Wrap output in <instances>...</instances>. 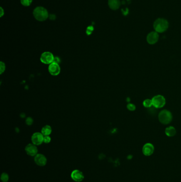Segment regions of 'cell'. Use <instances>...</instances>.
Masks as SVG:
<instances>
[{
	"instance_id": "1",
	"label": "cell",
	"mask_w": 181,
	"mask_h": 182,
	"mask_svg": "<svg viewBox=\"0 0 181 182\" xmlns=\"http://www.w3.org/2000/svg\"><path fill=\"white\" fill-rule=\"evenodd\" d=\"M33 15L34 18L38 21H44L48 18V12L44 7L38 6L33 10Z\"/></svg>"
},
{
	"instance_id": "10",
	"label": "cell",
	"mask_w": 181,
	"mask_h": 182,
	"mask_svg": "<svg viewBox=\"0 0 181 182\" xmlns=\"http://www.w3.org/2000/svg\"><path fill=\"white\" fill-rule=\"evenodd\" d=\"M71 177L75 182H81L84 180L85 176L81 171L78 170H75L71 173Z\"/></svg>"
},
{
	"instance_id": "9",
	"label": "cell",
	"mask_w": 181,
	"mask_h": 182,
	"mask_svg": "<svg viewBox=\"0 0 181 182\" xmlns=\"http://www.w3.org/2000/svg\"><path fill=\"white\" fill-rule=\"evenodd\" d=\"M34 161L36 164L40 167H44L46 165L47 160L46 157L43 154L38 153L34 157Z\"/></svg>"
},
{
	"instance_id": "5",
	"label": "cell",
	"mask_w": 181,
	"mask_h": 182,
	"mask_svg": "<svg viewBox=\"0 0 181 182\" xmlns=\"http://www.w3.org/2000/svg\"><path fill=\"white\" fill-rule=\"evenodd\" d=\"M55 59V57L53 54L49 51H46L43 53L40 57V60L45 65H50L53 62Z\"/></svg>"
},
{
	"instance_id": "6",
	"label": "cell",
	"mask_w": 181,
	"mask_h": 182,
	"mask_svg": "<svg viewBox=\"0 0 181 182\" xmlns=\"http://www.w3.org/2000/svg\"><path fill=\"white\" fill-rule=\"evenodd\" d=\"M44 136L41 132H35L31 136L32 143L36 145H40L44 143Z\"/></svg>"
},
{
	"instance_id": "8",
	"label": "cell",
	"mask_w": 181,
	"mask_h": 182,
	"mask_svg": "<svg viewBox=\"0 0 181 182\" xmlns=\"http://www.w3.org/2000/svg\"><path fill=\"white\" fill-rule=\"evenodd\" d=\"M25 151L27 155L29 156L35 157L38 154L37 145H33V143H29L26 146Z\"/></svg>"
},
{
	"instance_id": "19",
	"label": "cell",
	"mask_w": 181,
	"mask_h": 182,
	"mask_svg": "<svg viewBox=\"0 0 181 182\" xmlns=\"http://www.w3.org/2000/svg\"><path fill=\"white\" fill-rule=\"evenodd\" d=\"M6 69V66L5 63L3 61H1V66H0V73L2 74L4 73Z\"/></svg>"
},
{
	"instance_id": "14",
	"label": "cell",
	"mask_w": 181,
	"mask_h": 182,
	"mask_svg": "<svg viewBox=\"0 0 181 182\" xmlns=\"http://www.w3.org/2000/svg\"><path fill=\"white\" fill-rule=\"evenodd\" d=\"M165 134L169 137H173L176 134V130L173 126H169L165 130Z\"/></svg>"
},
{
	"instance_id": "4",
	"label": "cell",
	"mask_w": 181,
	"mask_h": 182,
	"mask_svg": "<svg viewBox=\"0 0 181 182\" xmlns=\"http://www.w3.org/2000/svg\"><path fill=\"white\" fill-rule=\"evenodd\" d=\"M152 105L156 108H162L166 104V100L164 96L162 95H157L152 99Z\"/></svg>"
},
{
	"instance_id": "21",
	"label": "cell",
	"mask_w": 181,
	"mask_h": 182,
	"mask_svg": "<svg viewBox=\"0 0 181 182\" xmlns=\"http://www.w3.org/2000/svg\"><path fill=\"white\" fill-rule=\"evenodd\" d=\"M33 118L31 117H27L26 120V123L27 124L28 126H30L33 123Z\"/></svg>"
},
{
	"instance_id": "3",
	"label": "cell",
	"mask_w": 181,
	"mask_h": 182,
	"mask_svg": "<svg viewBox=\"0 0 181 182\" xmlns=\"http://www.w3.org/2000/svg\"><path fill=\"white\" fill-rule=\"evenodd\" d=\"M158 120L162 124L167 125L171 123L173 120V116L171 111L167 110H163L159 113Z\"/></svg>"
},
{
	"instance_id": "7",
	"label": "cell",
	"mask_w": 181,
	"mask_h": 182,
	"mask_svg": "<svg viewBox=\"0 0 181 182\" xmlns=\"http://www.w3.org/2000/svg\"><path fill=\"white\" fill-rule=\"evenodd\" d=\"M48 70L49 73L52 76H56L60 73V66L58 63L53 62L48 65Z\"/></svg>"
},
{
	"instance_id": "22",
	"label": "cell",
	"mask_w": 181,
	"mask_h": 182,
	"mask_svg": "<svg viewBox=\"0 0 181 182\" xmlns=\"http://www.w3.org/2000/svg\"><path fill=\"white\" fill-rule=\"evenodd\" d=\"M51 141V137L50 135L49 136H44V143L45 144H48L50 143Z\"/></svg>"
},
{
	"instance_id": "20",
	"label": "cell",
	"mask_w": 181,
	"mask_h": 182,
	"mask_svg": "<svg viewBox=\"0 0 181 182\" xmlns=\"http://www.w3.org/2000/svg\"><path fill=\"white\" fill-rule=\"evenodd\" d=\"M127 109L129 110H130V111H134L135 109H136V107H135V105L133 104V103H129V104H127Z\"/></svg>"
},
{
	"instance_id": "2",
	"label": "cell",
	"mask_w": 181,
	"mask_h": 182,
	"mask_svg": "<svg viewBox=\"0 0 181 182\" xmlns=\"http://www.w3.org/2000/svg\"><path fill=\"white\" fill-rule=\"evenodd\" d=\"M169 26L168 21L164 18L156 19L154 23L155 30L159 33H162L167 30Z\"/></svg>"
},
{
	"instance_id": "16",
	"label": "cell",
	"mask_w": 181,
	"mask_h": 182,
	"mask_svg": "<svg viewBox=\"0 0 181 182\" xmlns=\"http://www.w3.org/2000/svg\"><path fill=\"white\" fill-rule=\"evenodd\" d=\"M143 105H144V107L147 108H150L152 105V100L149 99V98L146 99L143 102Z\"/></svg>"
},
{
	"instance_id": "15",
	"label": "cell",
	"mask_w": 181,
	"mask_h": 182,
	"mask_svg": "<svg viewBox=\"0 0 181 182\" xmlns=\"http://www.w3.org/2000/svg\"><path fill=\"white\" fill-rule=\"evenodd\" d=\"M52 127L50 126L47 125L44 126L42 128L41 130V133L44 136H49L52 133Z\"/></svg>"
},
{
	"instance_id": "11",
	"label": "cell",
	"mask_w": 181,
	"mask_h": 182,
	"mask_svg": "<svg viewBox=\"0 0 181 182\" xmlns=\"http://www.w3.org/2000/svg\"><path fill=\"white\" fill-rule=\"evenodd\" d=\"M159 40V34L156 31H151L147 36V41L151 45L156 44Z\"/></svg>"
},
{
	"instance_id": "12",
	"label": "cell",
	"mask_w": 181,
	"mask_h": 182,
	"mask_svg": "<svg viewBox=\"0 0 181 182\" xmlns=\"http://www.w3.org/2000/svg\"><path fill=\"white\" fill-rule=\"evenodd\" d=\"M154 146L150 143H147L144 145L142 148V152L146 156H150L154 152Z\"/></svg>"
},
{
	"instance_id": "23",
	"label": "cell",
	"mask_w": 181,
	"mask_h": 182,
	"mask_svg": "<svg viewBox=\"0 0 181 182\" xmlns=\"http://www.w3.org/2000/svg\"><path fill=\"white\" fill-rule=\"evenodd\" d=\"M1 11H2V15H1V17H2V15H3V9H2V8H1Z\"/></svg>"
},
{
	"instance_id": "17",
	"label": "cell",
	"mask_w": 181,
	"mask_h": 182,
	"mask_svg": "<svg viewBox=\"0 0 181 182\" xmlns=\"http://www.w3.org/2000/svg\"><path fill=\"white\" fill-rule=\"evenodd\" d=\"M1 180L2 182H8L9 180V176L8 174L6 173H3L1 176Z\"/></svg>"
},
{
	"instance_id": "18",
	"label": "cell",
	"mask_w": 181,
	"mask_h": 182,
	"mask_svg": "<svg viewBox=\"0 0 181 182\" xmlns=\"http://www.w3.org/2000/svg\"><path fill=\"white\" fill-rule=\"evenodd\" d=\"M21 3L23 5L25 6H28L31 4L33 0H21Z\"/></svg>"
},
{
	"instance_id": "13",
	"label": "cell",
	"mask_w": 181,
	"mask_h": 182,
	"mask_svg": "<svg viewBox=\"0 0 181 182\" xmlns=\"http://www.w3.org/2000/svg\"><path fill=\"white\" fill-rule=\"evenodd\" d=\"M108 6L113 10H117L121 5L120 0H108Z\"/></svg>"
}]
</instances>
